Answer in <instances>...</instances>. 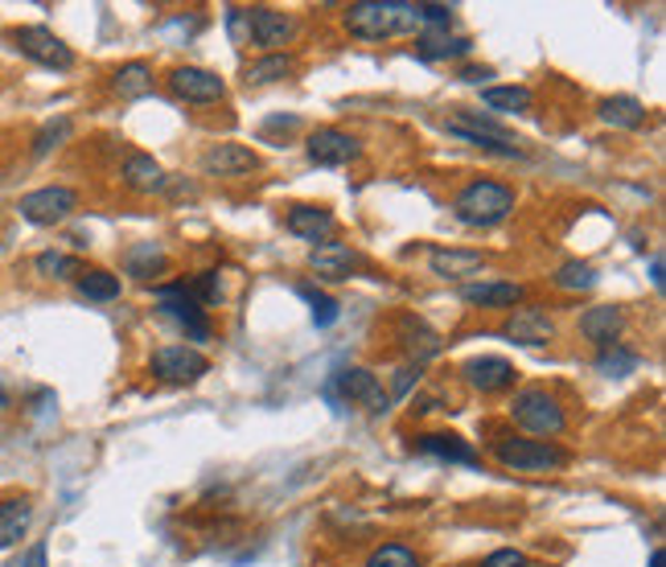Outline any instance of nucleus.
<instances>
[{
  "label": "nucleus",
  "instance_id": "f257e3e1",
  "mask_svg": "<svg viewBox=\"0 0 666 567\" xmlns=\"http://www.w3.org/2000/svg\"><path fill=\"white\" fill-rule=\"evenodd\" d=\"M420 26V4L404 0H358L346 9V29L362 41H382Z\"/></svg>",
  "mask_w": 666,
  "mask_h": 567
},
{
  "label": "nucleus",
  "instance_id": "f03ea898",
  "mask_svg": "<svg viewBox=\"0 0 666 567\" xmlns=\"http://www.w3.org/2000/svg\"><path fill=\"white\" fill-rule=\"evenodd\" d=\"M510 210H515V189H506L503 181H469L453 202V215L465 227H498Z\"/></svg>",
  "mask_w": 666,
  "mask_h": 567
},
{
  "label": "nucleus",
  "instance_id": "7ed1b4c3",
  "mask_svg": "<svg viewBox=\"0 0 666 567\" xmlns=\"http://www.w3.org/2000/svg\"><path fill=\"white\" fill-rule=\"evenodd\" d=\"M445 128H449L453 136L469 140L474 149L498 152V157H523V149H518L515 136L506 132L498 120L481 116V111H457V116H449V120H445Z\"/></svg>",
  "mask_w": 666,
  "mask_h": 567
},
{
  "label": "nucleus",
  "instance_id": "20e7f679",
  "mask_svg": "<svg viewBox=\"0 0 666 567\" xmlns=\"http://www.w3.org/2000/svg\"><path fill=\"white\" fill-rule=\"evenodd\" d=\"M510 416H515L518 428H527L530 436H559L568 428L564 407L547 391H518L515 404H510Z\"/></svg>",
  "mask_w": 666,
  "mask_h": 567
},
{
  "label": "nucleus",
  "instance_id": "39448f33",
  "mask_svg": "<svg viewBox=\"0 0 666 567\" xmlns=\"http://www.w3.org/2000/svg\"><path fill=\"white\" fill-rule=\"evenodd\" d=\"M326 395L334 399V404H338V411L346 404H367V411H375V416H379V411H387V404H391V399H387V391L379 387V378L370 375V370H362V366L338 370V375H334V382L326 387Z\"/></svg>",
  "mask_w": 666,
  "mask_h": 567
},
{
  "label": "nucleus",
  "instance_id": "423d86ee",
  "mask_svg": "<svg viewBox=\"0 0 666 567\" xmlns=\"http://www.w3.org/2000/svg\"><path fill=\"white\" fill-rule=\"evenodd\" d=\"M494 457L515 472H547V469H559V465L568 460L559 448L544 445V440H515V436L494 440Z\"/></svg>",
  "mask_w": 666,
  "mask_h": 567
},
{
  "label": "nucleus",
  "instance_id": "0eeeda50",
  "mask_svg": "<svg viewBox=\"0 0 666 567\" xmlns=\"http://www.w3.org/2000/svg\"><path fill=\"white\" fill-rule=\"evenodd\" d=\"M79 206V193L67 186H46V189H33V193H26L21 202H17V210H21V218L26 222H33V227H54V222H62V218H70V210Z\"/></svg>",
  "mask_w": 666,
  "mask_h": 567
},
{
  "label": "nucleus",
  "instance_id": "6e6552de",
  "mask_svg": "<svg viewBox=\"0 0 666 567\" xmlns=\"http://www.w3.org/2000/svg\"><path fill=\"white\" fill-rule=\"evenodd\" d=\"M152 297H157V309H161L165 317H173V321L186 329V338H193V341L210 338V321H206V309L190 297V292H186V288H181V284L157 288Z\"/></svg>",
  "mask_w": 666,
  "mask_h": 567
},
{
  "label": "nucleus",
  "instance_id": "1a4fd4ad",
  "mask_svg": "<svg viewBox=\"0 0 666 567\" xmlns=\"http://www.w3.org/2000/svg\"><path fill=\"white\" fill-rule=\"evenodd\" d=\"M17 50L26 58H33V62H41V67L50 70H70L74 67V54H70V46L62 38H54L46 26H21L13 33Z\"/></svg>",
  "mask_w": 666,
  "mask_h": 567
},
{
  "label": "nucleus",
  "instance_id": "9d476101",
  "mask_svg": "<svg viewBox=\"0 0 666 567\" xmlns=\"http://www.w3.org/2000/svg\"><path fill=\"white\" fill-rule=\"evenodd\" d=\"M210 370L206 354L190 350V346H165L152 354V375L161 382H198Z\"/></svg>",
  "mask_w": 666,
  "mask_h": 567
},
{
  "label": "nucleus",
  "instance_id": "9b49d317",
  "mask_svg": "<svg viewBox=\"0 0 666 567\" xmlns=\"http://www.w3.org/2000/svg\"><path fill=\"white\" fill-rule=\"evenodd\" d=\"M169 87H173L177 99H186V103H218L222 94H227V82L218 79L215 70H202V67H177L169 74Z\"/></svg>",
  "mask_w": 666,
  "mask_h": 567
},
{
  "label": "nucleus",
  "instance_id": "f8f14e48",
  "mask_svg": "<svg viewBox=\"0 0 666 567\" xmlns=\"http://www.w3.org/2000/svg\"><path fill=\"white\" fill-rule=\"evenodd\" d=\"M503 334L510 341H518V346H547V341L556 338V321L539 305H523V309H515L506 317Z\"/></svg>",
  "mask_w": 666,
  "mask_h": 567
},
{
  "label": "nucleus",
  "instance_id": "ddd939ff",
  "mask_svg": "<svg viewBox=\"0 0 666 567\" xmlns=\"http://www.w3.org/2000/svg\"><path fill=\"white\" fill-rule=\"evenodd\" d=\"M309 161L314 165H326V169H338V165H350L358 152H362V145L354 140L350 132H341V128H317L314 136H309Z\"/></svg>",
  "mask_w": 666,
  "mask_h": 567
},
{
  "label": "nucleus",
  "instance_id": "4468645a",
  "mask_svg": "<svg viewBox=\"0 0 666 567\" xmlns=\"http://www.w3.org/2000/svg\"><path fill=\"white\" fill-rule=\"evenodd\" d=\"M297 33L292 17L276 13V9H251L247 13V41H256L264 50H276V46H288Z\"/></svg>",
  "mask_w": 666,
  "mask_h": 567
},
{
  "label": "nucleus",
  "instance_id": "2eb2a0df",
  "mask_svg": "<svg viewBox=\"0 0 666 567\" xmlns=\"http://www.w3.org/2000/svg\"><path fill=\"white\" fill-rule=\"evenodd\" d=\"M362 259H358V251L346 243H317L314 251H309V268L321 276V280H350V271L358 268Z\"/></svg>",
  "mask_w": 666,
  "mask_h": 567
},
{
  "label": "nucleus",
  "instance_id": "dca6fc26",
  "mask_svg": "<svg viewBox=\"0 0 666 567\" xmlns=\"http://www.w3.org/2000/svg\"><path fill=\"white\" fill-rule=\"evenodd\" d=\"M465 378L474 382L477 391H506V387H515V366L506 362V358H494V354H481V358H469L465 362Z\"/></svg>",
  "mask_w": 666,
  "mask_h": 567
},
{
  "label": "nucleus",
  "instance_id": "f3484780",
  "mask_svg": "<svg viewBox=\"0 0 666 567\" xmlns=\"http://www.w3.org/2000/svg\"><path fill=\"white\" fill-rule=\"evenodd\" d=\"M202 169L215 177H243V173H256L259 157L247 149V145H215V149L202 157Z\"/></svg>",
  "mask_w": 666,
  "mask_h": 567
},
{
  "label": "nucleus",
  "instance_id": "a211bd4d",
  "mask_svg": "<svg viewBox=\"0 0 666 567\" xmlns=\"http://www.w3.org/2000/svg\"><path fill=\"white\" fill-rule=\"evenodd\" d=\"M622 329H626V312L613 309V305H597V309H588L585 317H580V334H585L593 346H617V338H622Z\"/></svg>",
  "mask_w": 666,
  "mask_h": 567
},
{
  "label": "nucleus",
  "instance_id": "6ab92c4d",
  "mask_svg": "<svg viewBox=\"0 0 666 567\" xmlns=\"http://www.w3.org/2000/svg\"><path fill=\"white\" fill-rule=\"evenodd\" d=\"M428 268L440 280H465V276H477L486 268V256L481 251H457V247H436L428 256Z\"/></svg>",
  "mask_w": 666,
  "mask_h": 567
},
{
  "label": "nucleus",
  "instance_id": "aec40b11",
  "mask_svg": "<svg viewBox=\"0 0 666 567\" xmlns=\"http://www.w3.org/2000/svg\"><path fill=\"white\" fill-rule=\"evenodd\" d=\"M288 230L305 243H326L334 235V215L326 206H292L288 210Z\"/></svg>",
  "mask_w": 666,
  "mask_h": 567
},
{
  "label": "nucleus",
  "instance_id": "412c9836",
  "mask_svg": "<svg viewBox=\"0 0 666 567\" xmlns=\"http://www.w3.org/2000/svg\"><path fill=\"white\" fill-rule=\"evenodd\" d=\"M416 50H420V58H428V62H445V58H465L474 50V41L461 38V33H449V29H424Z\"/></svg>",
  "mask_w": 666,
  "mask_h": 567
},
{
  "label": "nucleus",
  "instance_id": "4be33fe9",
  "mask_svg": "<svg viewBox=\"0 0 666 567\" xmlns=\"http://www.w3.org/2000/svg\"><path fill=\"white\" fill-rule=\"evenodd\" d=\"M461 300L481 305V309H510V305L523 300V288H518V284H506V280H481V284H465Z\"/></svg>",
  "mask_w": 666,
  "mask_h": 567
},
{
  "label": "nucleus",
  "instance_id": "5701e85b",
  "mask_svg": "<svg viewBox=\"0 0 666 567\" xmlns=\"http://www.w3.org/2000/svg\"><path fill=\"white\" fill-rule=\"evenodd\" d=\"M29 523H33L29 498H0V547H13V543L26 539Z\"/></svg>",
  "mask_w": 666,
  "mask_h": 567
},
{
  "label": "nucleus",
  "instance_id": "b1692460",
  "mask_svg": "<svg viewBox=\"0 0 666 567\" xmlns=\"http://www.w3.org/2000/svg\"><path fill=\"white\" fill-rule=\"evenodd\" d=\"M123 186L137 189V193H152V189H161L165 186L161 165L152 161L149 152H128V157H123Z\"/></svg>",
  "mask_w": 666,
  "mask_h": 567
},
{
  "label": "nucleus",
  "instance_id": "393cba45",
  "mask_svg": "<svg viewBox=\"0 0 666 567\" xmlns=\"http://www.w3.org/2000/svg\"><path fill=\"white\" fill-rule=\"evenodd\" d=\"M420 452L428 457H440V460H453V465H477V452L474 445H465L461 436H445V432H428L416 440Z\"/></svg>",
  "mask_w": 666,
  "mask_h": 567
},
{
  "label": "nucleus",
  "instance_id": "a878e982",
  "mask_svg": "<svg viewBox=\"0 0 666 567\" xmlns=\"http://www.w3.org/2000/svg\"><path fill=\"white\" fill-rule=\"evenodd\" d=\"M399 334H404V346H408V354L416 358V366L445 350V346H440V334H433L420 317H404V321H399Z\"/></svg>",
  "mask_w": 666,
  "mask_h": 567
},
{
  "label": "nucleus",
  "instance_id": "bb28decb",
  "mask_svg": "<svg viewBox=\"0 0 666 567\" xmlns=\"http://www.w3.org/2000/svg\"><path fill=\"white\" fill-rule=\"evenodd\" d=\"M600 120L613 123V128H642L646 123V108H642V99L634 94H609V99H600Z\"/></svg>",
  "mask_w": 666,
  "mask_h": 567
},
{
  "label": "nucleus",
  "instance_id": "cd10ccee",
  "mask_svg": "<svg viewBox=\"0 0 666 567\" xmlns=\"http://www.w3.org/2000/svg\"><path fill=\"white\" fill-rule=\"evenodd\" d=\"M292 74H297V62H292L288 54H268V58H259V62H251V67L243 70V79L251 82V87L292 79Z\"/></svg>",
  "mask_w": 666,
  "mask_h": 567
},
{
  "label": "nucleus",
  "instance_id": "c85d7f7f",
  "mask_svg": "<svg viewBox=\"0 0 666 567\" xmlns=\"http://www.w3.org/2000/svg\"><path fill=\"white\" fill-rule=\"evenodd\" d=\"M481 103L490 111H503V116H523V111H530V91L527 87H486Z\"/></svg>",
  "mask_w": 666,
  "mask_h": 567
},
{
  "label": "nucleus",
  "instance_id": "c756f323",
  "mask_svg": "<svg viewBox=\"0 0 666 567\" xmlns=\"http://www.w3.org/2000/svg\"><path fill=\"white\" fill-rule=\"evenodd\" d=\"M116 91H120V99H140V94H149L152 91L149 62H128V67L116 70Z\"/></svg>",
  "mask_w": 666,
  "mask_h": 567
},
{
  "label": "nucleus",
  "instance_id": "7c9ffc66",
  "mask_svg": "<svg viewBox=\"0 0 666 567\" xmlns=\"http://www.w3.org/2000/svg\"><path fill=\"white\" fill-rule=\"evenodd\" d=\"M79 292L87 300H116L120 297V276H111L103 268L79 271Z\"/></svg>",
  "mask_w": 666,
  "mask_h": 567
},
{
  "label": "nucleus",
  "instance_id": "2f4dec72",
  "mask_svg": "<svg viewBox=\"0 0 666 567\" xmlns=\"http://www.w3.org/2000/svg\"><path fill=\"white\" fill-rule=\"evenodd\" d=\"M638 362H642L638 354L626 350L622 341H617V346H605V350L597 354V370H600V375H609V378L634 375V370H638Z\"/></svg>",
  "mask_w": 666,
  "mask_h": 567
},
{
  "label": "nucleus",
  "instance_id": "473e14b6",
  "mask_svg": "<svg viewBox=\"0 0 666 567\" xmlns=\"http://www.w3.org/2000/svg\"><path fill=\"white\" fill-rule=\"evenodd\" d=\"M165 251L161 247H152V243H140L128 251V276H137V280H149V276H161L165 271Z\"/></svg>",
  "mask_w": 666,
  "mask_h": 567
},
{
  "label": "nucleus",
  "instance_id": "72a5a7b5",
  "mask_svg": "<svg viewBox=\"0 0 666 567\" xmlns=\"http://www.w3.org/2000/svg\"><path fill=\"white\" fill-rule=\"evenodd\" d=\"M593 284H597V271H593V263H580V259H568L556 271V288H564V292H585Z\"/></svg>",
  "mask_w": 666,
  "mask_h": 567
},
{
  "label": "nucleus",
  "instance_id": "f704fd0d",
  "mask_svg": "<svg viewBox=\"0 0 666 567\" xmlns=\"http://www.w3.org/2000/svg\"><path fill=\"white\" fill-rule=\"evenodd\" d=\"M367 567H420V555L404 547V543H382L367 559Z\"/></svg>",
  "mask_w": 666,
  "mask_h": 567
},
{
  "label": "nucleus",
  "instance_id": "c9c22d12",
  "mask_svg": "<svg viewBox=\"0 0 666 567\" xmlns=\"http://www.w3.org/2000/svg\"><path fill=\"white\" fill-rule=\"evenodd\" d=\"M300 297L309 300V309H314V325L317 329H329V325L338 321V300L326 297V292H317V288H309V284H300L297 288Z\"/></svg>",
  "mask_w": 666,
  "mask_h": 567
},
{
  "label": "nucleus",
  "instance_id": "e433bc0d",
  "mask_svg": "<svg viewBox=\"0 0 666 567\" xmlns=\"http://www.w3.org/2000/svg\"><path fill=\"white\" fill-rule=\"evenodd\" d=\"M38 271L41 276H50V280H70V276H79V259L74 256H62V251H41L38 256Z\"/></svg>",
  "mask_w": 666,
  "mask_h": 567
},
{
  "label": "nucleus",
  "instance_id": "4c0bfd02",
  "mask_svg": "<svg viewBox=\"0 0 666 567\" xmlns=\"http://www.w3.org/2000/svg\"><path fill=\"white\" fill-rule=\"evenodd\" d=\"M70 136V120L67 116H58V120H50L46 128L38 132V140H33V157H46V152H54L62 140Z\"/></svg>",
  "mask_w": 666,
  "mask_h": 567
},
{
  "label": "nucleus",
  "instance_id": "58836bf2",
  "mask_svg": "<svg viewBox=\"0 0 666 567\" xmlns=\"http://www.w3.org/2000/svg\"><path fill=\"white\" fill-rule=\"evenodd\" d=\"M453 4H420V26L428 29H449Z\"/></svg>",
  "mask_w": 666,
  "mask_h": 567
},
{
  "label": "nucleus",
  "instance_id": "ea45409f",
  "mask_svg": "<svg viewBox=\"0 0 666 567\" xmlns=\"http://www.w3.org/2000/svg\"><path fill=\"white\" fill-rule=\"evenodd\" d=\"M481 567H527V555L515 551V547H503V551L486 555V564Z\"/></svg>",
  "mask_w": 666,
  "mask_h": 567
},
{
  "label": "nucleus",
  "instance_id": "a19ab883",
  "mask_svg": "<svg viewBox=\"0 0 666 567\" xmlns=\"http://www.w3.org/2000/svg\"><path fill=\"white\" fill-rule=\"evenodd\" d=\"M9 567H46V547H41V543H33V547H29L26 555H17Z\"/></svg>",
  "mask_w": 666,
  "mask_h": 567
},
{
  "label": "nucleus",
  "instance_id": "79ce46f5",
  "mask_svg": "<svg viewBox=\"0 0 666 567\" xmlns=\"http://www.w3.org/2000/svg\"><path fill=\"white\" fill-rule=\"evenodd\" d=\"M198 292H202L206 305H215V300H218V276H215V271H202V280H198Z\"/></svg>",
  "mask_w": 666,
  "mask_h": 567
},
{
  "label": "nucleus",
  "instance_id": "37998d69",
  "mask_svg": "<svg viewBox=\"0 0 666 567\" xmlns=\"http://www.w3.org/2000/svg\"><path fill=\"white\" fill-rule=\"evenodd\" d=\"M650 280H654V288H663V259H654L650 263Z\"/></svg>",
  "mask_w": 666,
  "mask_h": 567
},
{
  "label": "nucleus",
  "instance_id": "c03bdc74",
  "mask_svg": "<svg viewBox=\"0 0 666 567\" xmlns=\"http://www.w3.org/2000/svg\"><path fill=\"white\" fill-rule=\"evenodd\" d=\"M461 79L465 82H481V79H490V70H465Z\"/></svg>",
  "mask_w": 666,
  "mask_h": 567
},
{
  "label": "nucleus",
  "instance_id": "a18cd8bd",
  "mask_svg": "<svg viewBox=\"0 0 666 567\" xmlns=\"http://www.w3.org/2000/svg\"><path fill=\"white\" fill-rule=\"evenodd\" d=\"M650 567H663V551H654V555H650Z\"/></svg>",
  "mask_w": 666,
  "mask_h": 567
},
{
  "label": "nucleus",
  "instance_id": "49530a36",
  "mask_svg": "<svg viewBox=\"0 0 666 567\" xmlns=\"http://www.w3.org/2000/svg\"><path fill=\"white\" fill-rule=\"evenodd\" d=\"M0 407H9V391L4 387H0Z\"/></svg>",
  "mask_w": 666,
  "mask_h": 567
}]
</instances>
